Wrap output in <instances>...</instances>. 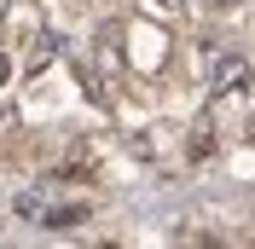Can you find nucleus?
<instances>
[{
	"label": "nucleus",
	"mask_w": 255,
	"mask_h": 249,
	"mask_svg": "<svg viewBox=\"0 0 255 249\" xmlns=\"http://www.w3.org/2000/svg\"><path fill=\"white\" fill-rule=\"evenodd\" d=\"M250 81H255V70H250L244 58H221V52H215V70H209L215 99H238V93H250Z\"/></svg>",
	"instance_id": "nucleus-2"
},
{
	"label": "nucleus",
	"mask_w": 255,
	"mask_h": 249,
	"mask_svg": "<svg viewBox=\"0 0 255 249\" xmlns=\"http://www.w3.org/2000/svg\"><path fill=\"white\" fill-rule=\"evenodd\" d=\"M122 47H128V64L139 76H157L162 64H168V35L157 23H122Z\"/></svg>",
	"instance_id": "nucleus-1"
},
{
	"label": "nucleus",
	"mask_w": 255,
	"mask_h": 249,
	"mask_svg": "<svg viewBox=\"0 0 255 249\" xmlns=\"http://www.w3.org/2000/svg\"><path fill=\"white\" fill-rule=\"evenodd\" d=\"M151 6H157L162 17H180V12H186V0H151Z\"/></svg>",
	"instance_id": "nucleus-4"
},
{
	"label": "nucleus",
	"mask_w": 255,
	"mask_h": 249,
	"mask_svg": "<svg viewBox=\"0 0 255 249\" xmlns=\"http://www.w3.org/2000/svg\"><path fill=\"white\" fill-rule=\"evenodd\" d=\"M6 12H12V0H0V17H6Z\"/></svg>",
	"instance_id": "nucleus-7"
},
{
	"label": "nucleus",
	"mask_w": 255,
	"mask_h": 249,
	"mask_svg": "<svg viewBox=\"0 0 255 249\" xmlns=\"http://www.w3.org/2000/svg\"><path fill=\"white\" fill-rule=\"evenodd\" d=\"M6 81H12V58H6V52H0V87H6Z\"/></svg>",
	"instance_id": "nucleus-5"
},
{
	"label": "nucleus",
	"mask_w": 255,
	"mask_h": 249,
	"mask_svg": "<svg viewBox=\"0 0 255 249\" xmlns=\"http://www.w3.org/2000/svg\"><path fill=\"white\" fill-rule=\"evenodd\" d=\"M81 215H87V209H81V203H76V209H47V215H41V220H47L52 232H64V226H76Z\"/></svg>",
	"instance_id": "nucleus-3"
},
{
	"label": "nucleus",
	"mask_w": 255,
	"mask_h": 249,
	"mask_svg": "<svg viewBox=\"0 0 255 249\" xmlns=\"http://www.w3.org/2000/svg\"><path fill=\"white\" fill-rule=\"evenodd\" d=\"M209 6H215V12H226V6H238V0H209Z\"/></svg>",
	"instance_id": "nucleus-6"
}]
</instances>
